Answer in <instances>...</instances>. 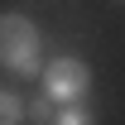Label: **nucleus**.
Returning <instances> with one entry per match:
<instances>
[{"mask_svg":"<svg viewBox=\"0 0 125 125\" xmlns=\"http://www.w3.org/2000/svg\"><path fill=\"white\" fill-rule=\"evenodd\" d=\"M0 62L15 77L39 72V24L29 15H0Z\"/></svg>","mask_w":125,"mask_h":125,"instance_id":"1","label":"nucleus"},{"mask_svg":"<svg viewBox=\"0 0 125 125\" xmlns=\"http://www.w3.org/2000/svg\"><path fill=\"white\" fill-rule=\"evenodd\" d=\"M43 92L58 101V106H77L82 96L92 92V72L82 58H58L43 67Z\"/></svg>","mask_w":125,"mask_h":125,"instance_id":"2","label":"nucleus"},{"mask_svg":"<svg viewBox=\"0 0 125 125\" xmlns=\"http://www.w3.org/2000/svg\"><path fill=\"white\" fill-rule=\"evenodd\" d=\"M24 115H29V120L34 125H53V120H58V101H53V96H29V101H24Z\"/></svg>","mask_w":125,"mask_h":125,"instance_id":"3","label":"nucleus"},{"mask_svg":"<svg viewBox=\"0 0 125 125\" xmlns=\"http://www.w3.org/2000/svg\"><path fill=\"white\" fill-rule=\"evenodd\" d=\"M53 125H96V115H92V111H87V106L77 101V106H62Z\"/></svg>","mask_w":125,"mask_h":125,"instance_id":"4","label":"nucleus"},{"mask_svg":"<svg viewBox=\"0 0 125 125\" xmlns=\"http://www.w3.org/2000/svg\"><path fill=\"white\" fill-rule=\"evenodd\" d=\"M24 115V96L19 92H0V120H19Z\"/></svg>","mask_w":125,"mask_h":125,"instance_id":"5","label":"nucleus"},{"mask_svg":"<svg viewBox=\"0 0 125 125\" xmlns=\"http://www.w3.org/2000/svg\"><path fill=\"white\" fill-rule=\"evenodd\" d=\"M0 125H19V120H0Z\"/></svg>","mask_w":125,"mask_h":125,"instance_id":"6","label":"nucleus"}]
</instances>
